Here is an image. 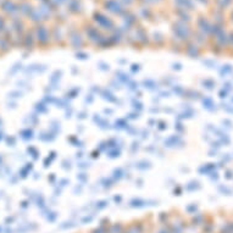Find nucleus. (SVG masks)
I'll use <instances>...</instances> for the list:
<instances>
[{
  "label": "nucleus",
  "mask_w": 233,
  "mask_h": 233,
  "mask_svg": "<svg viewBox=\"0 0 233 233\" xmlns=\"http://www.w3.org/2000/svg\"><path fill=\"white\" fill-rule=\"evenodd\" d=\"M203 104H204V107H206L207 110H210V111H214V110L216 109L215 103L213 102V99H210V98H205L203 100Z\"/></svg>",
  "instance_id": "f257e3e1"
},
{
  "label": "nucleus",
  "mask_w": 233,
  "mask_h": 233,
  "mask_svg": "<svg viewBox=\"0 0 233 233\" xmlns=\"http://www.w3.org/2000/svg\"><path fill=\"white\" fill-rule=\"evenodd\" d=\"M232 72H233V67H232L231 65H226V66H224V67L220 70V73L222 75V76H226V75L232 73Z\"/></svg>",
  "instance_id": "f03ea898"
},
{
  "label": "nucleus",
  "mask_w": 233,
  "mask_h": 233,
  "mask_svg": "<svg viewBox=\"0 0 233 233\" xmlns=\"http://www.w3.org/2000/svg\"><path fill=\"white\" fill-rule=\"evenodd\" d=\"M203 84L207 88V89H213V88L215 87V82L211 81V80H205V81H203Z\"/></svg>",
  "instance_id": "7ed1b4c3"
},
{
  "label": "nucleus",
  "mask_w": 233,
  "mask_h": 233,
  "mask_svg": "<svg viewBox=\"0 0 233 233\" xmlns=\"http://www.w3.org/2000/svg\"><path fill=\"white\" fill-rule=\"evenodd\" d=\"M218 95H220V98H227V91H225V89H222V91H220V93H218Z\"/></svg>",
  "instance_id": "20e7f679"
},
{
  "label": "nucleus",
  "mask_w": 233,
  "mask_h": 233,
  "mask_svg": "<svg viewBox=\"0 0 233 233\" xmlns=\"http://www.w3.org/2000/svg\"><path fill=\"white\" fill-rule=\"evenodd\" d=\"M110 154H111V155H110V158H117V156H120V151H111Z\"/></svg>",
  "instance_id": "39448f33"
},
{
  "label": "nucleus",
  "mask_w": 233,
  "mask_h": 233,
  "mask_svg": "<svg viewBox=\"0 0 233 233\" xmlns=\"http://www.w3.org/2000/svg\"><path fill=\"white\" fill-rule=\"evenodd\" d=\"M139 70V66L138 65H133L132 66V71H138Z\"/></svg>",
  "instance_id": "423d86ee"
},
{
  "label": "nucleus",
  "mask_w": 233,
  "mask_h": 233,
  "mask_svg": "<svg viewBox=\"0 0 233 233\" xmlns=\"http://www.w3.org/2000/svg\"><path fill=\"white\" fill-rule=\"evenodd\" d=\"M175 70H181V65L178 64V65H175V67H173Z\"/></svg>",
  "instance_id": "0eeeda50"
}]
</instances>
